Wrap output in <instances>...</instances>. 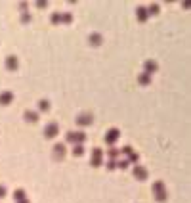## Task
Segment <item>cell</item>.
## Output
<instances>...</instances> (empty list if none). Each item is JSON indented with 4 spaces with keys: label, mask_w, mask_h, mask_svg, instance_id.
Instances as JSON below:
<instances>
[{
    "label": "cell",
    "mask_w": 191,
    "mask_h": 203,
    "mask_svg": "<svg viewBox=\"0 0 191 203\" xmlns=\"http://www.w3.org/2000/svg\"><path fill=\"white\" fill-rule=\"evenodd\" d=\"M84 140H86V134L80 130H75V132H67V136H65V142H69V144H84Z\"/></svg>",
    "instance_id": "1"
},
{
    "label": "cell",
    "mask_w": 191,
    "mask_h": 203,
    "mask_svg": "<svg viewBox=\"0 0 191 203\" xmlns=\"http://www.w3.org/2000/svg\"><path fill=\"white\" fill-rule=\"evenodd\" d=\"M92 123H94L92 113H80V115L76 117V125H79V127H90Z\"/></svg>",
    "instance_id": "2"
},
{
    "label": "cell",
    "mask_w": 191,
    "mask_h": 203,
    "mask_svg": "<svg viewBox=\"0 0 191 203\" xmlns=\"http://www.w3.org/2000/svg\"><path fill=\"white\" fill-rule=\"evenodd\" d=\"M92 167H99L101 163H103V152H101L99 148H94L92 149Z\"/></svg>",
    "instance_id": "3"
},
{
    "label": "cell",
    "mask_w": 191,
    "mask_h": 203,
    "mask_svg": "<svg viewBox=\"0 0 191 203\" xmlns=\"http://www.w3.org/2000/svg\"><path fill=\"white\" fill-rule=\"evenodd\" d=\"M119 136H120L119 128H111V130H107V134H105V144H107V146H113L117 140H119Z\"/></svg>",
    "instance_id": "4"
},
{
    "label": "cell",
    "mask_w": 191,
    "mask_h": 203,
    "mask_svg": "<svg viewBox=\"0 0 191 203\" xmlns=\"http://www.w3.org/2000/svg\"><path fill=\"white\" fill-rule=\"evenodd\" d=\"M58 132H59V125L58 123H48L46 128H44V136H46V138L58 136Z\"/></svg>",
    "instance_id": "5"
},
{
    "label": "cell",
    "mask_w": 191,
    "mask_h": 203,
    "mask_svg": "<svg viewBox=\"0 0 191 203\" xmlns=\"http://www.w3.org/2000/svg\"><path fill=\"white\" fill-rule=\"evenodd\" d=\"M155 71H159V65H157V62H153V59H147V62L143 63V73L151 77Z\"/></svg>",
    "instance_id": "6"
},
{
    "label": "cell",
    "mask_w": 191,
    "mask_h": 203,
    "mask_svg": "<svg viewBox=\"0 0 191 203\" xmlns=\"http://www.w3.org/2000/svg\"><path fill=\"white\" fill-rule=\"evenodd\" d=\"M14 102V92L12 90H2L0 92V104L2 105H10Z\"/></svg>",
    "instance_id": "7"
},
{
    "label": "cell",
    "mask_w": 191,
    "mask_h": 203,
    "mask_svg": "<svg viewBox=\"0 0 191 203\" xmlns=\"http://www.w3.org/2000/svg\"><path fill=\"white\" fill-rule=\"evenodd\" d=\"M23 117H25L27 123H38V111H32V109H27L25 113H23Z\"/></svg>",
    "instance_id": "8"
},
{
    "label": "cell",
    "mask_w": 191,
    "mask_h": 203,
    "mask_svg": "<svg viewBox=\"0 0 191 203\" xmlns=\"http://www.w3.org/2000/svg\"><path fill=\"white\" fill-rule=\"evenodd\" d=\"M4 65H6V69H10V71H15L17 65H19V62H17V58H15V56H8L6 62H4Z\"/></svg>",
    "instance_id": "9"
},
{
    "label": "cell",
    "mask_w": 191,
    "mask_h": 203,
    "mask_svg": "<svg viewBox=\"0 0 191 203\" xmlns=\"http://www.w3.org/2000/svg\"><path fill=\"white\" fill-rule=\"evenodd\" d=\"M153 190H155V194H157V199H164L166 197L164 184H162V182H155V184H153Z\"/></svg>",
    "instance_id": "10"
},
{
    "label": "cell",
    "mask_w": 191,
    "mask_h": 203,
    "mask_svg": "<svg viewBox=\"0 0 191 203\" xmlns=\"http://www.w3.org/2000/svg\"><path fill=\"white\" fill-rule=\"evenodd\" d=\"M65 152H67V148L63 144H55L54 146V159H63Z\"/></svg>",
    "instance_id": "11"
},
{
    "label": "cell",
    "mask_w": 191,
    "mask_h": 203,
    "mask_svg": "<svg viewBox=\"0 0 191 203\" xmlns=\"http://www.w3.org/2000/svg\"><path fill=\"white\" fill-rule=\"evenodd\" d=\"M134 176L138 178V180H145L147 178V169H143V167H134Z\"/></svg>",
    "instance_id": "12"
},
{
    "label": "cell",
    "mask_w": 191,
    "mask_h": 203,
    "mask_svg": "<svg viewBox=\"0 0 191 203\" xmlns=\"http://www.w3.org/2000/svg\"><path fill=\"white\" fill-rule=\"evenodd\" d=\"M136 17H138V21H147V17H149V14H147V8L140 6V8L136 10Z\"/></svg>",
    "instance_id": "13"
},
{
    "label": "cell",
    "mask_w": 191,
    "mask_h": 203,
    "mask_svg": "<svg viewBox=\"0 0 191 203\" xmlns=\"http://www.w3.org/2000/svg\"><path fill=\"white\" fill-rule=\"evenodd\" d=\"M138 83H140L141 86H147V84H151V77L145 75V73H140V75H138Z\"/></svg>",
    "instance_id": "14"
},
{
    "label": "cell",
    "mask_w": 191,
    "mask_h": 203,
    "mask_svg": "<svg viewBox=\"0 0 191 203\" xmlns=\"http://www.w3.org/2000/svg\"><path fill=\"white\" fill-rule=\"evenodd\" d=\"M101 42H103V40H101V35H97V33L90 35V44H92V46H99Z\"/></svg>",
    "instance_id": "15"
},
{
    "label": "cell",
    "mask_w": 191,
    "mask_h": 203,
    "mask_svg": "<svg viewBox=\"0 0 191 203\" xmlns=\"http://www.w3.org/2000/svg\"><path fill=\"white\" fill-rule=\"evenodd\" d=\"M38 109H40V111H48V109H50V102H48V100H40L38 102Z\"/></svg>",
    "instance_id": "16"
},
{
    "label": "cell",
    "mask_w": 191,
    "mask_h": 203,
    "mask_svg": "<svg viewBox=\"0 0 191 203\" xmlns=\"http://www.w3.org/2000/svg\"><path fill=\"white\" fill-rule=\"evenodd\" d=\"M73 155H75V157H80V155H84V148H82V144L75 146V149H73Z\"/></svg>",
    "instance_id": "17"
},
{
    "label": "cell",
    "mask_w": 191,
    "mask_h": 203,
    "mask_svg": "<svg viewBox=\"0 0 191 203\" xmlns=\"http://www.w3.org/2000/svg\"><path fill=\"white\" fill-rule=\"evenodd\" d=\"M119 149H117V148H113V146H111V148H109V152H107V155L109 157H111V159H117V157H119Z\"/></svg>",
    "instance_id": "18"
},
{
    "label": "cell",
    "mask_w": 191,
    "mask_h": 203,
    "mask_svg": "<svg viewBox=\"0 0 191 203\" xmlns=\"http://www.w3.org/2000/svg\"><path fill=\"white\" fill-rule=\"evenodd\" d=\"M73 21V15L69 14V12H65V14H61V23H71Z\"/></svg>",
    "instance_id": "19"
},
{
    "label": "cell",
    "mask_w": 191,
    "mask_h": 203,
    "mask_svg": "<svg viewBox=\"0 0 191 203\" xmlns=\"http://www.w3.org/2000/svg\"><path fill=\"white\" fill-rule=\"evenodd\" d=\"M147 14H151V15H157V14H159V6H157V4H151V6L147 8Z\"/></svg>",
    "instance_id": "20"
},
{
    "label": "cell",
    "mask_w": 191,
    "mask_h": 203,
    "mask_svg": "<svg viewBox=\"0 0 191 203\" xmlns=\"http://www.w3.org/2000/svg\"><path fill=\"white\" fill-rule=\"evenodd\" d=\"M52 23H54V25H59V23H61V14H54V15H52Z\"/></svg>",
    "instance_id": "21"
},
{
    "label": "cell",
    "mask_w": 191,
    "mask_h": 203,
    "mask_svg": "<svg viewBox=\"0 0 191 203\" xmlns=\"http://www.w3.org/2000/svg\"><path fill=\"white\" fill-rule=\"evenodd\" d=\"M138 159H140V155H138V153H130L128 155V163H138Z\"/></svg>",
    "instance_id": "22"
},
{
    "label": "cell",
    "mask_w": 191,
    "mask_h": 203,
    "mask_svg": "<svg viewBox=\"0 0 191 203\" xmlns=\"http://www.w3.org/2000/svg\"><path fill=\"white\" fill-rule=\"evenodd\" d=\"M31 19H32V17H31V14H27V12L21 15V23H31Z\"/></svg>",
    "instance_id": "23"
},
{
    "label": "cell",
    "mask_w": 191,
    "mask_h": 203,
    "mask_svg": "<svg viewBox=\"0 0 191 203\" xmlns=\"http://www.w3.org/2000/svg\"><path fill=\"white\" fill-rule=\"evenodd\" d=\"M117 167L126 169V167H128V159H120V161H117Z\"/></svg>",
    "instance_id": "24"
},
{
    "label": "cell",
    "mask_w": 191,
    "mask_h": 203,
    "mask_svg": "<svg viewBox=\"0 0 191 203\" xmlns=\"http://www.w3.org/2000/svg\"><path fill=\"white\" fill-rule=\"evenodd\" d=\"M120 153H124V155H130V153H132V148H130V146H124V148L120 149Z\"/></svg>",
    "instance_id": "25"
},
{
    "label": "cell",
    "mask_w": 191,
    "mask_h": 203,
    "mask_svg": "<svg viewBox=\"0 0 191 203\" xmlns=\"http://www.w3.org/2000/svg\"><path fill=\"white\" fill-rule=\"evenodd\" d=\"M107 169H117V159H109Z\"/></svg>",
    "instance_id": "26"
},
{
    "label": "cell",
    "mask_w": 191,
    "mask_h": 203,
    "mask_svg": "<svg viewBox=\"0 0 191 203\" xmlns=\"http://www.w3.org/2000/svg\"><path fill=\"white\" fill-rule=\"evenodd\" d=\"M23 196H25L23 190H17V192H15V199H23Z\"/></svg>",
    "instance_id": "27"
},
{
    "label": "cell",
    "mask_w": 191,
    "mask_h": 203,
    "mask_svg": "<svg viewBox=\"0 0 191 203\" xmlns=\"http://www.w3.org/2000/svg\"><path fill=\"white\" fill-rule=\"evenodd\" d=\"M6 196V188H4V186H0V197H4Z\"/></svg>",
    "instance_id": "28"
},
{
    "label": "cell",
    "mask_w": 191,
    "mask_h": 203,
    "mask_svg": "<svg viewBox=\"0 0 191 203\" xmlns=\"http://www.w3.org/2000/svg\"><path fill=\"white\" fill-rule=\"evenodd\" d=\"M19 8H21V12H23V14L27 12V4H25V2H23V4H19Z\"/></svg>",
    "instance_id": "29"
},
{
    "label": "cell",
    "mask_w": 191,
    "mask_h": 203,
    "mask_svg": "<svg viewBox=\"0 0 191 203\" xmlns=\"http://www.w3.org/2000/svg\"><path fill=\"white\" fill-rule=\"evenodd\" d=\"M36 6H38V8H46L48 2H36Z\"/></svg>",
    "instance_id": "30"
}]
</instances>
